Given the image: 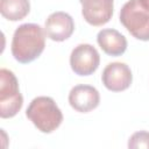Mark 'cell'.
<instances>
[{
  "label": "cell",
  "instance_id": "obj_1",
  "mask_svg": "<svg viewBox=\"0 0 149 149\" xmlns=\"http://www.w3.org/2000/svg\"><path fill=\"white\" fill-rule=\"evenodd\" d=\"M45 30L36 23L19 26L13 35L10 51L15 61L28 64L41 56L45 47Z\"/></svg>",
  "mask_w": 149,
  "mask_h": 149
},
{
  "label": "cell",
  "instance_id": "obj_2",
  "mask_svg": "<svg viewBox=\"0 0 149 149\" xmlns=\"http://www.w3.org/2000/svg\"><path fill=\"white\" fill-rule=\"evenodd\" d=\"M26 115L40 132L47 134L56 130L63 121V113L55 100L45 95L34 98L27 107Z\"/></svg>",
  "mask_w": 149,
  "mask_h": 149
},
{
  "label": "cell",
  "instance_id": "obj_3",
  "mask_svg": "<svg viewBox=\"0 0 149 149\" xmlns=\"http://www.w3.org/2000/svg\"><path fill=\"white\" fill-rule=\"evenodd\" d=\"M23 105V97L20 93L19 81L15 74L2 68L0 70V116L8 119L15 116Z\"/></svg>",
  "mask_w": 149,
  "mask_h": 149
},
{
  "label": "cell",
  "instance_id": "obj_4",
  "mask_svg": "<svg viewBox=\"0 0 149 149\" xmlns=\"http://www.w3.org/2000/svg\"><path fill=\"white\" fill-rule=\"evenodd\" d=\"M120 22L135 38L149 41V12L142 8L137 0H129L122 6Z\"/></svg>",
  "mask_w": 149,
  "mask_h": 149
},
{
  "label": "cell",
  "instance_id": "obj_5",
  "mask_svg": "<svg viewBox=\"0 0 149 149\" xmlns=\"http://www.w3.org/2000/svg\"><path fill=\"white\" fill-rule=\"evenodd\" d=\"M100 63L98 50L88 44L81 43L74 47L70 55V65L72 71L78 76H90L97 71Z\"/></svg>",
  "mask_w": 149,
  "mask_h": 149
},
{
  "label": "cell",
  "instance_id": "obj_6",
  "mask_svg": "<svg viewBox=\"0 0 149 149\" xmlns=\"http://www.w3.org/2000/svg\"><path fill=\"white\" fill-rule=\"evenodd\" d=\"M101 80L104 86L112 92L125 91L130 86L133 81L132 70L126 63H109L102 71Z\"/></svg>",
  "mask_w": 149,
  "mask_h": 149
},
{
  "label": "cell",
  "instance_id": "obj_7",
  "mask_svg": "<svg viewBox=\"0 0 149 149\" xmlns=\"http://www.w3.org/2000/svg\"><path fill=\"white\" fill-rule=\"evenodd\" d=\"M84 20L94 27L106 24L113 15L114 0H79Z\"/></svg>",
  "mask_w": 149,
  "mask_h": 149
},
{
  "label": "cell",
  "instance_id": "obj_8",
  "mask_svg": "<svg viewBox=\"0 0 149 149\" xmlns=\"http://www.w3.org/2000/svg\"><path fill=\"white\" fill-rule=\"evenodd\" d=\"M44 30L50 40L63 42L72 35L74 30V22L70 14L62 10L54 12L47 17Z\"/></svg>",
  "mask_w": 149,
  "mask_h": 149
},
{
  "label": "cell",
  "instance_id": "obj_9",
  "mask_svg": "<svg viewBox=\"0 0 149 149\" xmlns=\"http://www.w3.org/2000/svg\"><path fill=\"white\" fill-rule=\"evenodd\" d=\"M100 94L98 90L91 85L79 84L71 88L69 93L70 106L80 113H88L98 107Z\"/></svg>",
  "mask_w": 149,
  "mask_h": 149
},
{
  "label": "cell",
  "instance_id": "obj_10",
  "mask_svg": "<svg viewBox=\"0 0 149 149\" xmlns=\"http://www.w3.org/2000/svg\"><path fill=\"white\" fill-rule=\"evenodd\" d=\"M97 42L102 51L109 56H121L127 49L126 37L116 29H101L97 35Z\"/></svg>",
  "mask_w": 149,
  "mask_h": 149
},
{
  "label": "cell",
  "instance_id": "obj_11",
  "mask_svg": "<svg viewBox=\"0 0 149 149\" xmlns=\"http://www.w3.org/2000/svg\"><path fill=\"white\" fill-rule=\"evenodd\" d=\"M30 10L29 0H0V13L9 21L24 19Z\"/></svg>",
  "mask_w": 149,
  "mask_h": 149
},
{
  "label": "cell",
  "instance_id": "obj_12",
  "mask_svg": "<svg viewBox=\"0 0 149 149\" xmlns=\"http://www.w3.org/2000/svg\"><path fill=\"white\" fill-rule=\"evenodd\" d=\"M128 148H147L149 149V132L140 130L134 133L128 140Z\"/></svg>",
  "mask_w": 149,
  "mask_h": 149
},
{
  "label": "cell",
  "instance_id": "obj_13",
  "mask_svg": "<svg viewBox=\"0 0 149 149\" xmlns=\"http://www.w3.org/2000/svg\"><path fill=\"white\" fill-rule=\"evenodd\" d=\"M142 8H144L147 12H149V0H137Z\"/></svg>",
  "mask_w": 149,
  "mask_h": 149
}]
</instances>
